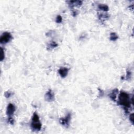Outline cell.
<instances>
[{"mask_svg":"<svg viewBox=\"0 0 134 134\" xmlns=\"http://www.w3.org/2000/svg\"><path fill=\"white\" fill-rule=\"evenodd\" d=\"M119 103L121 105L127 108L130 106V100L127 93L125 92H121L120 93L119 95Z\"/></svg>","mask_w":134,"mask_h":134,"instance_id":"obj_1","label":"cell"},{"mask_svg":"<svg viewBox=\"0 0 134 134\" xmlns=\"http://www.w3.org/2000/svg\"><path fill=\"white\" fill-rule=\"evenodd\" d=\"M31 127L34 130H39L41 129V124L40 122L38 115L36 113H34L32 116Z\"/></svg>","mask_w":134,"mask_h":134,"instance_id":"obj_2","label":"cell"},{"mask_svg":"<svg viewBox=\"0 0 134 134\" xmlns=\"http://www.w3.org/2000/svg\"><path fill=\"white\" fill-rule=\"evenodd\" d=\"M12 38L11 35L9 32H4L1 37L0 42L1 44H6L10 41Z\"/></svg>","mask_w":134,"mask_h":134,"instance_id":"obj_3","label":"cell"},{"mask_svg":"<svg viewBox=\"0 0 134 134\" xmlns=\"http://www.w3.org/2000/svg\"><path fill=\"white\" fill-rule=\"evenodd\" d=\"M15 111V106L12 104H10L7 108L6 113L8 116H11L12 115L14 114V113Z\"/></svg>","mask_w":134,"mask_h":134,"instance_id":"obj_4","label":"cell"},{"mask_svg":"<svg viewBox=\"0 0 134 134\" xmlns=\"http://www.w3.org/2000/svg\"><path fill=\"white\" fill-rule=\"evenodd\" d=\"M45 99L49 102L53 101L54 100V94L51 90H49L46 93L45 95Z\"/></svg>","mask_w":134,"mask_h":134,"instance_id":"obj_5","label":"cell"},{"mask_svg":"<svg viewBox=\"0 0 134 134\" xmlns=\"http://www.w3.org/2000/svg\"><path fill=\"white\" fill-rule=\"evenodd\" d=\"M68 72V69L65 68H60L59 70V73L61 77H65L67 76Z\"/></svg>","mask_w":134,"mask_h":134,"instance_id":"obj_6","label":"cell"},{"mask_svg":"<svg viewBox=\"0 0 134 134\" xmlns=\"http://www.w3.org/2000/svg\"><path fill=\"white\" fill-rule=\"evenodd\" d=\"M70 120V115L69 114L66 117V118L61 119H60V123L62 125H68L69 123V121Z\"/></svg>","mask_w":134,"mask_h":134,"instance_id":"obj_7","label":"cell"},{"mask_svg":"<svg viewBox=\"0 0 134 134\" xmlns=\"http://www.w3.org/2000/svg\"><path fill=\"white\" fill-rule=\"evenodd\" d=\"M118 38V36H117V35L114 33V32H112L110 35V39L112 41H115Z\"/></svg>","mask_w":134,"mask_h":134,"instance_id":"obj_8","label":"cell"},{"mask_svg":"<svg viewBox=\"0 0 134 134\" xmlns=\"http://www.w3.org/2000/svg\"><path fill=\"white\" fill-rule=\"evenodd\" d=\"M98 8H99L100 10H102L104 11H107L109 10V8L108 6L104 4H100V5H98Z\"/></svg>","mask_w":134,"mask_h":134,"instance_id":"obj_9","label":"cell"},{"mask_svg":"<svg viewBox=\"0 0 134 134\" xmlns=\"http://www.w3.org/2000/svg\"><path fill=\"white\" fill-rule=\"evenodd\" d=\"M62 22V17L60 16H57L56 18V22L58 23H60Z\"/></svg>","mask_w":134,"mask_h":134,"instance_id":"obj_10","label":"cell"},{"mask_svg":"<svg viewBox=\"0 0 134 134\" xmlns=\"http://www.w3.org/2000/svg\"><path fill=\"white\" fill-rule=\"evenodd\" d=\"M1 61H2V60L4 58V51L3 50V49H2V50H1Z\"/></svg>","mask_w":134,"mask_h":134,"instance_id":"obj_11","label":"cell"},{"mask_svg":"<svg viewBox=\"0 0 134 134\" xmlns=\"http://www.w3.org/2000/svg\"><path fill=\"white\" fill-rule=\"evenodd\" d=\"M5 95L6 97H10V96L12 95V93L11 92H6Z\"/></svg>","mask_w":134,"mask_h":134,"instance_id":"obj_12","label":"cell"},{"mask_svg":"<svg viewBox=\"0 0 134 134\" xmlns=\"http://www.w3.org/2000/svg\"><path fill=\"white\" fill-rule=\"evenodd\" d=\"M133 119H134V118H133V114H132L130 116V121H131V122H132V123H133V121H134Z\"/></svg>","mask_w":134,"mask_h":134,"instance_id":"obj_13","label":"cell"}]
</instances>
